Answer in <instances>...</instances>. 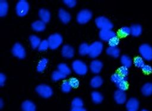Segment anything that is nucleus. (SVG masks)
<instances>
[{
  "label": "nucleus",
  "instance_id": "f257e3e1",
  "mask_svg": "<svg viewBox=\"0 0 152 111\" xmlns=\"http://www.w3.org/2000/svg\"><path fill=\"white\" fill-rule=\"evenodd\" d=\"M111 80L114 83L118 90L125 92L128 89V83L127 77H123L118 73H115L111 76Z\"/></svg>",
  "mask_w": 152,
  "mask_h": 111
},
{
  "label": "nucleus",
  "instance_id": "f03ea898",
  "mask_svg": "<svg viewBox=\"0 0 152 111\" xmlns=\"http://www.w3.org/2000/svg\"><path fill=\"white\" fill-rule=\"evenodd\" d=\"M103 45L100 41H94L90 45L88 56L91 58L98 57L102 52Z\"/></svg>",
  "mask_w": 152,
  "mask_h": 111
},
{
  "label": "nucleus",
  "instance_id": "7ed1b4c3",
  "mask_svg": "<svg viewBox=\"0 0 152 111\" xmlns=\"http://www.w3.org/2000/svg\"><path fill=\"white\" fill-rule=\"evenodd\" d=\"M72 68L75 73L80 76L85 75L88 70V68L86 63L79 60H74L72 62Z\"/></svg>",
  "mask_w": 152,
  "mask_h": 111
},
{
  "label": "nucleus",
  "instance_id": "20e7f679",
  "mask_svg": "<svg viewBox=\"0 0 152 111\" xmlns=\"http://www.w3.org/2000/svg\"><path fill=\"white\" fill-rule=\"evenodd\" d=\"M95 23L97 28L102 30H112L113 28V24L110 21L105 17H98L95 19Z\"/></svg>",
  "mask_w": 152,
  "mask_h": 111
},
{
  "label": "nucleus",
  "instance_id": "39448f33",
  "mask_svg": "<svg viewBox=\"0 0 152 111\" xmlns=\"http://www.w3.org/2000/svg\"><path fill=\"white\" fill-rule=\"evenodd\" d=\"M62 40L63 39L61 34L58 33L51 34L48 39L49 48L52 50L56 49L61 45L62 43Z\"/></svg>",
  "mask_w": 152,
  "mask_h": 111
},
{
  "label": "nucleus",
  "instance_id": "423d86ee",
  "mask_svg": "<svg viewBox=\"0 0 152 111\" xmlns=\"http://www.w3.org/2000/svg\"><path fill=\"white\" fill-rule=\"evenodd\" d=\"M139 53L143 59L147 61L152 60V47L149 44H141L139 47Z\"/></svg>",
  "mask_w": 152,
  "mask_h": 111
},
{
  "label": "nucleus",
  "instance_id": "0eeeda50",
  "mask_svg": "<svg viewBox=\"0 0 152 111\" xmlns=\"http://www.w3.org/2000/svg\"><path fill=\"white\" fill-rule=\"evenodd\" d=\"M15 10L17 15L19 17H24L28 12L29 4L27 1L25 0H20L16 5Z\"/></svg>",
  "mask_w": 152,
  "mask_h": 111
},
{
  "label": "nucleus",
  "instance_id": "6e6552de",
  "mask_svg": "<svg viewBox=\"0 0 152 111\" xmlns=\"http://www.w3.org/2000/svg\"><path fill=\"white\" fill-rule=\"evenodd\" d=\"M36 92L44 98H49L53 94L52 89L48 85L42 84L36 87Z\"/></svg>",
  "mask_w": 152,
  "mask_h": 111
},
{
  "label": "nucleus",
  "instance_id": "1a4fd4ad",
  "mask_svg": "<svg viewBox=\"0 0 152 111\" xmlns=\"http://www.w3.org/2000/svg\"><path fill=\"white\" fill-rule=\"evenodd\" d=\"M92 18V13L88 9L81 10L77 14V21L79 24H84L88 22Z\"/></svg>",
  "mask_w": 152,
  "mask_h": 111
},
{
  "label": "nucleus",
  "instance_id": "9d476101",
  "mask_svg": "<svg viewBox=\"0 0 152 111\" xmlns=\"http://www.w3.org/2000/svg\"><path fill=\"white\" fill-rule=\"evenodd\" d=\"M12 54L20 59L24 58L26 56V51L23 45L20 43H15L12 48Z\"/></svg>",
  "mask_w": 152,
  "mask_h": 111
},
{
  "label": "nucleus",
  "instance_id": "9b49d317",
  "mask_svg": "<svg viewBox=\"0 0 152 111\" xmlns=\"http://www.w3.org/2000/svg\"><path fill=\"white\" fill-rule=\"evenodd\" d=\"M115 36H116V32L112 30H102L99 32V37L103 41L108 42Z\"/></svg>",
  "mask_w": 152,
  "mask_h": 111
},
{
  "label": "nucleus",
  "instance_id": "f8f14e48",
  "mask_svg": "<svg viewBox=\"0 0 152 111\" xmlns=\"http://www.w3.org/2000/svg\"><path fill=\"white\" fill-rule=\"evenodd\" d=\"M127 111H137L139 108L138 100L134 97L130 98L126 103Z\"/></svg>",
  "mask_w": 152,
  "mask_h": 111
},
{
  "label": "nucleus",
  "instance_id": "ddd939ff",
  "mask_svg": "<svg viewBox=\"0 0 152 111\" xmlns=\"http://www.w3.org/2000/svg\"><path fill=\"white\" fill-rule=\"evenodd\" d=\"M113 97L115 102L119 105L124 104L126 100V96L125 92L120 90H117L115 91L114 93Z\"/></svg>",
  "mask_w": 152,
  "mask_h": 111
},
{
  "label": "nucleus",
  "instance_id": "4468645a",
  "mask_svg": "<svg viewBox=\"0 0 152 111\" xmlns=\"http://www.w3.org/2000/svg\"><path fill=\"white\" fill-rule=\"evenodd\" d=\"M62 55L64 57L67 58H72L74 55V49L69 45H64L62 48Z\"/></svg>",
  "mask_w": 152,
  "mask_h": 111
},
{
  "label": "nucleus",
  "instance_id": "2eb2a0df",
  "mask_svg": "<svg viewBox=\"0 0 152 111\" xmlns=\"http://www.w3.org/2000/svg\"><path fill=\"white\" fill-rule=\"evenodd\" d=\"M103 67V63L100 60H93L90 64V68L92 73L94 74H98L102 70Z\"/></svg>",
  "mask_w": 152,
  "mask_h": 111
},
{
  "label": "nucleus",
  "instance_id": "dca6fc26",
  "mask_svg": "<svg viewBox=\"0 0 152 111\" xmlns=\"http://www.w3.org/2000/svg\"><path fill=\"white\" fill-rule=\"evenodd\" d=\"M58 16L60 20L64 24H67L71 20V17L68 12L64 9H60L58 12Z\"/></svg>",
  "mask_w": 152,
  "mask_h": 111
},
{
  "label": "nucleus",
  "instance_id": "f3484780",
  "mask_svg": "<svg viewBox=\"0 0 152 111\" xmlns=\"http://www.w3.org/2000/svg\"><path fill=\"white\" fill-rule=\"evenodd\" d=\"M39 16L40 20L43 21L45 23L48 22L50 19V13L46 9H40L39 11Z\"/></svg>",
  "mask_w": 152,
  "mask_h": 111
},
{
  "label": "nucleus",
  "instance_id": "a211bd4d",
  "mask_svg": "<svg viewBox=\"0 0 152 111\" xmlns=\"http://www.w3.org/2000/svg\"><path fill=\"white\" fill-rule=\"evenodd\" d=\"M23 111H36V107L35 104L30 100H26L21 105Z\"/></svg>",
  "mask_w": 152,
  "mask_h": 111
},
{
  "label": "nucleus",
  "instance_id": "6ab92c4d",
  "mask_svg": "<svg viewBox=\"0 0 152 111\" xmlns=\"http://www.w3.org/2000/svg\"><path fill=\"white\" fill-rule=\"evenodd\" d=\"M31 27L35 31L41 32L45 30L46 28V24L43 21L41 20H37L32 23Z\"/></svg>",
  "mask_w": 152,
  "mask_h": 111
},
{
  "label": "nucleus",
  "instance_id": "aec40b11",
  "mask_svg": "<svg viewBox=\"0 0 152 111\" xmlns=\"http://www.w3.org/2000/svg\"><path fill=\"white\" fill-rule=\"evenodd\" d=\"M103 84V79L99 76L93 77L90 80V85L93 88H98Z\"/></svg>",
  "mask_w": 152,
  "mask_h": 111
},
{
  "label": "nucleus",
  "instance_id": "412c9836",
  "mask_svg": "<svg viewBox=\"0 0 152 111\" xmlns=\"http://www.w3.org/2000/svg\"><path fill=\"white\" fill-rule=\"evenodd\" d=\"M141 93L144 96H148L152 94V83H146L141 87Z\"/></svg>",
  "mask_w": 152,
  "mask_h": 111
},
{
  "label": "nucleus",
  "instance_id": "4be33fe9",
  "mask_svg": "<svg viewBox=\"0 0 152 111\" xmlns=\"http://www.w3.org/2000/svg\"><path fill=\"white\" fill-rule=\"evenodd\" d=\"M106 51L107 55L111 57H113L114 58L118 57L120 54V50L117 47H109L107 48Z\"/></svg>",
  "mask_w": 152,
  "mask_h": 111
},
{
  "label": "nucleus",
  "instance_id": "5701e85b",
  "mask_svg": "<svg viewBox=\"0 0 152 111\" xmlns=\"http://www.w3.org/2000/svg\"><path fill=\"white\" fill-rule=\"evenodd\" d=\"M131 28V34L134 37H138L142 33V27L139 24H134L132 25L130 27Z\"/></svg>",
  "mask_w": 152,
  "mask_h": 111
},
{
  "label": "nucleus",
  "instance_id": "b1692460",
  "mask_svg": "<svg viewBox=\"0 0 152 111\" xmlns=\"http://www.w3.org/2000/svg\"><path fill=\"white\" fill-rule=\"evenodd\" d=\"M91 96L92 101L96 104L101 103L103 99V97L102 94L97 91H93L91 93Z\"/></svg>",
  "mask_w": 152,
  "mask_h": 111
},
{
  "label": "nucleus",
  "instance_id": "393cba45",
  "mask_svg": "<svg viewBox=\"0 0 152 111\" xmlns=\"http://www.w3.org/2000/svg\"><path fill=\"white\" fill-rule=\"evenodd\" d=\"M29 40L31 44V46L33 48H37L39 47L41 40L39 37L35 35H31L29 37Z\"/></svg>",
  "mask_w": 152,
  "mask_h": 111
},
{
  "label": "nucleus",
  "instance_id": "a878e982",
  "mask_svg": "<svg viewBox=\"0 0 152 111\" xmlns=\"http://www.w3.org/2000/svg\"><path fill=\"white\" fill-rule=\"evenodd\" d=\"M8 9V5L6 1H0V16L4 17L7 15Z\"/></svg>",
  "mask_w": 152,
  "mask_h": 111
},
{
  "label": "nucleus",
  "instance_id": "bb28decb",
  "mask_svg": "<svg viewBox=\"0 0 152 111\" xmlns=\"http://www.w3.org/2000/svg\"><path fill=\"white\" fill-rule=\"evenodd\" d=\"M90 45L86 43H83L80 44L78 49L79 54L81 56H86L89 53Z\"/></svg>",
  "mask_w": 152,
  "mask_h": 111
},
{
  "label": "nucleus",
  "instance_id": "cd10ccee",
  "mask_svg": "<svg viewBox=\"0 0 152 111\" xmlns=\"http://www.w3.org/2000/svg\"><path fill=\"white\" fill-rule=\"evenodd\" d=\"M58 70L61 71L65 76H68L71 73V69L65 63H60L58 66Z\"/></svg>",
  "mask_w": 152,
  "mask_h": 111
},
{
  "label": "nucleus",
  "instance_id": "c85d7f7f",
  "mask_svg": "<svg viewBox=\"0 0 152 111\" xmlns=\"http://www.w3.org/2000/svg\"><path fill=\"white\" fill-rule=\"evenodd\" d=\"M48 60L46 58H42L38 63L37 66V71L39 72L43 71L46 67Z\"/></svg>",
  "mask_w": 152,
  "mask_h": 111
},
{
  "label": "nucleus",
  "instance_id": "c756f323",
  "mask_svg": "<svg viewBox=\"0 0 152 111\" xmlns=\"http://www.w3.org/2000/svg\"><path fill=\"white\" fill-rule=\"evenodd\" d=\"M121 63L122 66H125L128 68L131 66L132 61L129 57L126 55H122L121 57Z\"/></svg>",
  "mask_w": 152,
  "mask_h": 111
},
{
  "label": "nucleus",
  "instance_id": "7c9ffc66",
  "mask_svg": "<svg viewBox=\"0 0 152 111\" xmlns=\"http://www.w3.org/2000/svg\"><path fill=\"white\" fill-rule=\"evenodd\" d=\"M66 76H65V74L62 73L59 70H56V71H54L52 74V80L56 81L60 80L61 79H65L66 77Z\"/></svg>",
  "mask_w": 152,
  "mask_h": 111
},
{
  "label": "nucleus",
  "instance_id": "2f4dec72",
  "mask_svg": "<svg viewBox=\"0 0 152 111\" xmlns=\"http://www.w3.org/2000/svg\"><path fill=\"white\" fill-rule=\"evenodd\" d=\"M118 33L121 37H126L131 34V28L128 27H122L119 29Z\"/></svg>",
  "mask_w": 152,
  "mask_h": 111
},
{
  "label": "nucleus",
  "instance_id": "473e14b6",
  "mask_svg": "<svg viewBox=\"0 0 152 111\" xmlns=\"http://www.w3.org/2000/svg\"><path fill=\"white\" fill-rule=\"evenodd\" d=\"M84 105L83 100L80 97H75L71 102L72 107H81Z\"/></svg>",
  "mask_w": 152,
  "mask_h": 111
},
{
  "label": "nucleus",
  "instance_id": "72a5a7b5",
  "mask_svg": "<svg viewBox=\"0 0 152 111\" xmlns=\"http://www.w3.org/2000/svg\"><path fill=\"white\" fill-rule=\"evenodd\" d=\"M71 86L69 82V81L64 80L61 85V90L64 93H68L71 90Z\"/></svg>",
  "mask_w": 152,
  "mask_h": 111
},
{
  "label": "nucleus",
  "instance_id": "f704fd0d",
  "mask_svg": "<svg viewBox=\"0 0 152 111\" xmlns=\"http://www.w3.org/2000/svg\"><path fill=\"white\" fill-rule=\"evenodd\" d=\"M134 64L136 67H137L138 68H142L145 65L143 58L141 57H140V56L136 57L134 58Z\"/></svg>",
  "mask_w": 152,
  "mask_h": 111
},
{
  "label": "nucleus",
  "instance_id": "c9c22d12",
  "mask_svg": "<svg viewBox=\"0 0 152 111\" xmlns=\"http://www.w3.org/2000/svg\"><path fill=\"white\" fill-rule=\"evenodd\" d=\"M49 47V45L48 41L47 40H43L41 41L40 45L37 48L39 51H46Z\"/></svg>",
  "mask_w": 152,
  "mask_h": 111
},
{
  "label": "nucleus",
  "instance_id": "e433bc0d",
  "mask_svg": "<svg viewBox=\"0 0 152 111\" xmlns=\"http://www.w3.org/2000/svg\"><path fill=\"white\" fill-rule=\"evenodd\" d=\"M118 73L123 77H127L129 73L128 68L124 66H122L120 67H119V68L118 69Z\"/></svg>",
  "mask_w": 152,
  "mask_h": 111
},
{
  "label": "nucleus",
  "instance_id": "4c0bfd02",
  "mask_svg": "<svg viewBox=\"0 0 152 111\" xmlns=\"http://www.w3.org/2000/svg\"><path fill=\"white\" fill-rule=\"evenodd\" d=\"M109 47H116L117 45L119 43V38L116 36L113 37L108 41Z\"/></svg>",
  "mask_w": 152,
  "mask_h": 111
},
{
  "label": "nucleus",
  "instance_id": "58836bf2",
  "mask_svg": "<svg viewBox=\"0 0 152 111\" xmlns=\"http://www.w3.org/2000/svg\"><path fill=\"white\" fill-rule=\"evenodd\" d=\"M69 82L72 88H77L80 85V81L76 77H71L69 80Z\"/></svg>",
  "mask_w": 152,
  "mask_h": 111
},
{
  "label": "nucleus",
  "instance_id": "ea45409f",
  "mask_svg": "<svg viewBox=\"0 0 152 111\" xmlns=\"http://www.w3.org/2000/svg\"><path fill=\"white\" fill-rule=\"evenodd\" d=\"M63 2L69 8L74 7L77 4V1L75 0H64Z\"/></svg>",
  "mask_w": 152,
  "mask_h": 111
},
{
  "label": "nucleus",
  "instance_id": "a19ab883",
  "mask_svg": "<svg viewBox=\"0 0 152 111\" xmlns=\"http://www.w3.org/2000/svg\"><path fill=\"white\" fill-rule=\"evenodd\" d=\"M142 71L146 74H150L152 72V67L148 64H145L142 68Z\"/></svg>",
  "mask_w": 152,
  "mask_h": 111
},
{
  "label": "nucleus",
  "instance_id": "79ce46f5",
  "mask_svg": "<svg viewBox=\"0 0 152 111\" xmlns=\"http://www.w3.org/2000/svg\"><path fill=\"white\" fill-rule=\"evenodd\" d=\"M6 80V77L3 73L0 74V86H3L5 84V81Z\"/></svg>",
  "mask_w": 152,
  "mask_h": 111
},
{
  "label": "nucleus",
  "instance_id": "37998d69",
  "mask_svg": "<svg viewBox=\"0 0 152 111\" xmlns=\"http://www.w3.org/2000/svg\"><path fill=\"white\" fill-rule=\"evenodd\" d=\"M71 111H86V110L83 107H72L71 109Z\"/></svg>",
  "mask_w": 152,
  "mask_h": 111
},
{
  "label": "nucleus",
  "instance_id": "c03bdc74",
  "mask_svg": "<svg viewBox=\"0 0 152 111\" xmlns=\"http://www.w3.org/2000/svg\"><path fill=\"white\" fill-rule=\"evenodd\" d=\"M4 106V102L2 99H0V107L2 109Z\"/></svg>",
  "mask_w": 152,
  "mask_h": 111
},
{
  "label": "nucleus",
  "instance_id": "a18cd8bd",
  "mask_svg": "<svg viewBox=\"0 0 152 111\" xmlns=\"http://www.w3.org/2000/svg\"><path fill=\"white\" fill-rule=\"evenodd\" d=\"M141 111H148L147 110H145V109H142V110H141Z\"/></svg>",
  "mask_w": 152,
  "mask_h": 111
}]
</instances>
